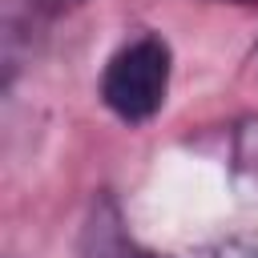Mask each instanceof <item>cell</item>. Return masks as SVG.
<instances>
[{"instance_id": "6da1fadb", "label": "cell", "mask_w": 258, "mask_h": 258, "mask_svg": "<svg viewBox=\"0 0 258 258\" xmlns=\"http://www.w3.org/2000/svg\"><path fill=\"white\" fill-rule=\"evenodd\" d=\"M169 73H173L169 44L153 32L133 36L109 56V64L101 73V101L125 125H145L165 105Z\"/></svg>"}, {"instance_id": "7a4b0ae2", "label": "cell", "mask_w": 258, "mask_h": 258, "mask_svg": "<svg viewBox=\"0 0 258 258\" xmlns=\"http://www.w3.org/2000/svg\"><path fill=\"white\" fill-rule=\"evenodd\" d=\"M81 258H149L133 242V234L125 230L117 202L105 198V194L89 206V218H85V230H81Z\"/></svg>"}, {"instance_id": "3957f363", "label": "cell", "mask_w": 258, "mask_h": 258, "mask_svg": "<svg viewBox=\"0 0 258 258\" xmlns=\"http://www.w3.org/2000/svg\"><path fill=\"white\" fill-rule=\"evenodd\" d=\"M206 258H258V234H234V238L218 242Z\"/></svg>"}]
</instances>
